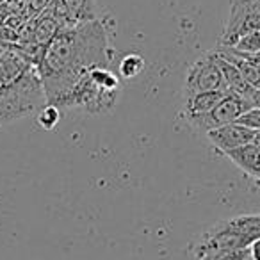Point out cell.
Segmentation results:
<instances>
[{
    "instance_id": "obj_1",
    "label": "cell",
    "mask_w": 260,
    "mask_h": 260,
    "mask_svg": "<svg viewBox=\"0 0 260 260\" xmlns=\"http://www.w3.org/2000/svg\"><path fill=\"white\" fill-rule=\"evenodd\" d=\"M112 61L114 50L102 20L62 27L47 45L43 59L36 68L47 104L59 105L89 70L98 66L109 68Z\"/></svg>"
},
{
    "instance_id": "obj_2",
    "label": "cell",
    "mask_w": 260,
    "mask_h": 260,
    "mask_svg": "<svg viewBox=\"0 0 260 260\" xmlns=\"http://www.w3.org/2000/svg\"><path fill=\"white\" fill-rule=\"evenodd\" d=\"M47 102L36 68L30 66L15 82L0 87V125L11 123L34 111Z\"/></svg>"
},
{
    "instance_id": "obj_3",
    "label": "cell",
    "mask_w": 260,
    "mask_h": 260,
    "mask_svg": "<svg viewBox=\"0 0 260 260\" xmlns=\"http://www.w3.org/2000/svg\"><path fill=\"white\" fill-rule=\"evenodd\" d=\"M119 91H109L91 79L89 72L77 82L72 93L57 105L59 109H79L87 114H104L114 109Z\"/></svg>"
},
{
    "instance_id": "obj_4",
    "label": "cell",
    "mask_w": 260,
    "mask_h": 260,
    "mask_svg": "<svg viewBox=\"0 0 260 260\" xmlns=\"http://www.w3.org/2000/svg\"><path fill=\"white\" fill-rule=\"evenodd\" d=\"M207 91H223V77L214 52H207L196 59L185 75V96Z\"/></svg>"
},
{
    "instance_id": "obj_5",
    "label": "cell",
    "mask_w": 260,
    "mask_h": 260,
    "mask_svg": "<svg viewBox=\"0 0 260 260\" xmlns=\"http://www.w3.org/2000/svg\"><path fill=\"white\" fill-rule=\"evenodd\" d=\"M251 109V104L248 100H242V98L235 96V94L226 93L224 98L209 112V114L196 116V118H189L187 123L196 130H202V132H210L214 128H219L228 123H235L246 111Z\"/></svg>"
},
{
    "instance_id": "obj_6",
    "label": "cell",
    "mask_w": 260,
    "mask_h": 260,
    "mask_svg": "<svg viewBox=\"0 0 260 260\" xmlns=\"http://www.w3.org/2000/svg\"><path fill=\"white\" fill-rule=\"evenodd\" d=\"M260 30V2L242 9H228V18L221 34L219 47L232 48L242 36Z\"/></svg>"
},
{
    "instance_id": "obj_7",
    "label": "cell",
    "mask_w": 260,
    "mask_h": 260,
    "mask_svg": "<svg viewBox=\"0 0 260 260\" xmlns=\"http://www.w3.org/2000/svg\"><path fill=\"white\" fill-rule=\"evenodd\" d=\"M207 138L209 141L216 146L219 152L226 153L230 150L241 148V146H246L249 143H253V138H255V132L246 126L239 125V123H228V125H223L219 128H214L210 132H207Z\"/></svg>"
},
{
    "instance_id": "obj_8",
    "label": "cell",
    "mask_w": 260,
    "mask_h": 260,
    "mask_svg": "<svg viewBox=\"0 0 260 260\" xmlns=\"http://www.w3.org/2000/svg\"><path fill=\"white\" fill-rule=\"evenodd\" d=\"M224 155L242 171L248 178H251L260 187V148L253 143L241 148H235L226 152Z\"/></svg>"
},
{
    "instance_id": "obj_9",
    "label": "cell",
    "mask_w": 260,
    "mask_h": 260,
    "mask_svg": "<svg viewBox=\"0 0 260 260\" xmlns=\"http://www.w3.org/2000/svg\"><path fill=\"white\" fill-rule=\"evenodd\" d=\"M224 94H226L224 91H207V93H198V94H192V96H185V105H184L185 119L209 114V112L223 100Z\"/></svg>"
},
{
    "instance_id": "obj_10",
    "label": "cell",
    "mask_w": 260,
    "mask_h": 260,
    "mask_svg": "<svg viewBox=\"0 0 260 260\" xmlns=\"http://www.w3.org/2000/svg\"><path fill=\"white\" fill-rule=\"evenodd\" d=\"M62 4L68 9V15L73 23L98 20L94 0H62Z\"/></svg>"
},
{
    "instance_id": "obj_11",
    "label": "cell",
    "mask_w": 260,
    "mask_h": 260,
    "mask_svg": "<svg viewBox=\"0 0 260 260\" xmlns=\"http://www.w3.org/2000/svg\"><path fill=\"white\" fill-rule=\"evenodd\" d=\"M59 30H61V25H59L50 15L45 13L36 22V25H34V43H40V45H43V47H47V45L57 36Z\"/></svg>"
},
{
    "instance_id": "obj_12",
    "label": "cell",
    "mask_w": 260,
    "mask_h": 260,
    "mask_svg": "<svg viewBox=\"0 0 260 260\" xmlns=\"http://www.w3.org/2000/svg\"><path fill=\"white\" fill-rule=\"evenodd\" d=\"M143 68H145V59H143L141 55L126 54V55H123L118 62V75L121 77V79L130 80V79H134V77H138L139 73L143 72Z\"/></svg>"
},
{
    "instance_id": "obj_13",
    "label": "cell",
    "mask_w": 260,
    "mask_h": 260,
    "mask_svg": "<svg viewBox=\"0 0 260 260\" xmlns=\"http://www.w3.org/2000/svg\"><path fill=\"white\" fill-rule=\"evenodd\" d=\"M59 119H61V109L57 105L47 104L38 111V123L45 130H54Z\"/></svg>"
},
{
    "instance_id": "obj_14",
    "label": "cell",
    "mask_w": 260,
    "mask_h": 260,
    "mask_svg": "<svg viewBox=\"0 0 260 260\" xmlns=\"http://www.w3.org/2000/svg\"><path fill=\"white\" fill-rule=\"evenodd\" d=\"M232 48L237 52H242V54H260V30L242 36L237 41V45Z\"/></svg>"
},
{
    "instance_id": "obj_15",
    "label": "cell",
    "mask_w": 260,
    "mask_h": 260,
    "mask_svg": "<svg viewBox=\"0 0 260 260\" xmlns=\"http://www.w3.org/2000/svg\"><path fill=\"white\" fill-rule=\"evenodd\" d=\"M196 260H249V248L248 249H234V251H216L203 255Z\"/></svg>"
},
{
    "instance_id": "obj_16",
    "label": "cell",
    "mask_w": 260,
    "mask_h": 260,
    "mask_svg": "<svg viewBox=\"0 0 260 260\" xmlns=\"http://www.w3.org/2000/svg\"><path fill=\"white\" fill-rule=\"evenodd\" d=\"M235 123H239V125L253 130V132H258V130H260V109L258 107H251L249 111H246Z\"/></svg>"
},
{
    "instance_id": "obj_17",
    "label": "cell",
    "mask_w": 260,
    "mask_h": 260,
    "mask_svg": "<svg viewBox=\"0 0 260 260\" xmlns=\"http://www.w3.org/2000/svg\"><path fill=\"white\" fill-rule=\"evenodd\" d=\"M260 0H230V9H242L258 4Z\"/></svg>"
},
{
    "instance_id": "obj_18",
    "label": "cell",
    "mask_w": 260,
    "mask_h": 260,
    "mask_svg": "<svg viewBox=\"0 0 260 260\" xmlns=\"http://www.w3.org/2000/svg\"><path fill=\"white\" fill-rule=\"evenodd\" d=\"M249 260H260V239L249 246Z\"/></svg>"
},
{
    "instance_id": "obj_19",
    "label": "cell",
    "mask_w": 260,
    "mask_h": 260,
    "mask_svg": "<svg viewBox=\"0 0 260 260\" xmlns=\"http://www.w3.org/2000/svg\"><path fill=\"white\" fill-rule=\"evenodd\" d=\"M249 104H251V107L260 109V87H256V89L253 91L251 98H249Z\"/></svg>"
},
{
    "instance_id": "obj_20",
    "label": "cell",
    "mask_w": 260,
    "mask_h": 260,
    "mask_svg": "<svg viewBox=\"0 0 260 260\" xmlns=\"http://www.w3.org/2000/svg\"><path fill=\"white\" fill-rule=\"evenodd\" d=\"M241 54H242V52H241ZM244 55H246V57H249V59H253V61L260 64V54H244Z\"/></svg>"
},
{
    "instance_id": "obj_21",
    "label": "cell",
    "mask_w": 260,
    "mask_h": 260,
    "mask_svg": "<svg viewBox=\"0 0 260 260\" xmlns=\"http://www.w3.org/2000/svg\"><path fill=\"white\" fill-rule=\"evenodd\" d=\"M253 145H256L260 148V130H258V132H255V138H253Z\"/></svg>"
}]
</instances>
